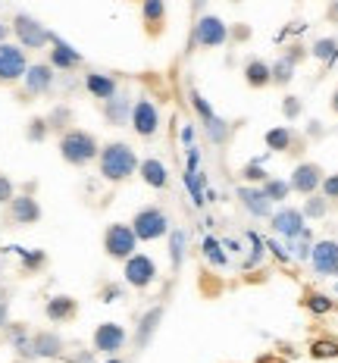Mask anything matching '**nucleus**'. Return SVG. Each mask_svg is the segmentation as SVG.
<instances>
[{"label": "nucleus", "mask_w": 338, "mask_h": 363, "mask_svg": "<svg viewBox=\"0 0 338 363\" xmlns=\"http://www.w3.org/2000/svg\"><path fill=\"white\" fill-rule=\"evenodd\" d=\"M28 69V57H26V48L19 44H10V41H0V85H13L19 82Z\"/></svg>", "instance_id": "obj_7"}, {"label": "nucleus", "mask_w": 338, "mask_h": 363, "mask_svg": "<svg viewBox=\"0 0 338 363\" xmlns=\"http://www.w3.org/2000/svg\"><path fill=\"white\" fill-rule=\"evenodd\" d=\"M310 57H317L322 66H332L338 60V38H317L310 44Z\"/></svg>", "instance_id": "obj_26"}, {"label": "nucleus", "mask_w": 338, "mask_h": 363, "mask_svg": "<svg viewBox=\"0 0 338 363\" xmlns=\"http://www.w3.org/2000/svg\"><path fill=\"white\" fill-rule=\"evenodd\" d=\"M263 141H266V147L276 150V154H288L291 145H295V132H291L288 125H276L263 135Z\"/></svg>", "instance_id": "obj_25"}, {"label": "nucleus", "mask_w": 338, "mask_h": 363, "mask_svg": "<svg viewBox=\"0 0 338 363\" xmlns=\"http://www.w3.org/2000/svg\"><path fill=\"white\" fill-rule=\"evenodd\" d=\"M69 123H72V110H69V107H57V110L47 116V125L57 128V132H66V125H69Z\"/></svg>", "instance_id": "obj_33"}, {"label": "nucleus", "mask_w": 338, "mask_h": 363, "mask_svg": "<svg viewBox=\"0 0 338 363\" xmlns=\"http://www.w3.org/2000/svg\"><path fill=\"white\" fill-rule=\"evenodd\" d=\"M47 132H50V125H47V119L44 116H35V119H28V128H26V138L28 141H44L47 138Z\"/></svg>", "instance_id": "obj_31"}, {"label": "nucleus", "mask_w": 338, "mask_h": 363, "mask_svg": "<svg viewBox=\"0 0 338 363\" xmlns=\"http://www.w3.org/2000/svg\"><path fill=\"white\" fill-rule=\"evenodd\" d=\"M44 313H47L50 323H57V326H66V323H72L75 316H79V301L69 298V294H57V298L47 301Z\"/></svg>", "instance_id": "obj_17"}, {"label": "nucleus", "mask_w": 338, "mask_h": 363, "mask_svg": "<svg viewBox=\"0 0 338 363\" xmlns=\"http://www.w3.org/2000/svg\"><path fill=\"white\" fill-rule=\"evenodd\" d=\"M242 179L251 182V185H263V182H266L269 176H266V169H263L260 163H247L244 169H242Z\"/></svg>", "instance_id": "obj_34"}, {"label": "nucleus", "mask_w": 338, "mask_h": 363, "mask_svg": "<svg viewBox=\"0 0 338 363\" xmlns=\"http://www.w3.org/2000/svg\"><path fill=\"white\" fill-rule=\"evenodd\" d=\"M28 351H32L35 357H60V354H63V338L50 329H41L28 338Z\"/></svg>", "instance_id": "obj_19"}, {"label": "nucleus", "mask_w": 338, "mask_h": 363, "mask_svg": "<svg viewBox=\"0 0 338 363\" xmlns=\"http://www.w3.org/2000/svg\"><path fill=\"white\" fill-rule=\"evenodd\" d=\"M6 320H10V304H6V301H0V329L6 326Z\"/></svg>", "instance_id": "obj_45"}, {"label": "nucleus", "mask_w": 338, "mask_h": 363, "mask_svg": "<svg viewBox=\"0 0 338 363\" xmlns=\"http://www.w3.org/2000/svg\"><path fill=\"white\" fill-rule=\"evenodd\" d=\"M125 329L123 326H116V323H101V326L94 329V335H91V342H94V351H101V354H116V351H123V345H125Z\"/></svg>", "instance_id": "obj_14"}, {"label": "nucleus", "mask_w": 338, "mask_h": 363, "mask_svg": "<svg viewBox=\"0 0 338 363\" xmlns=\"http://www.w3.org/2000/svg\"><path fill=\"white\" fill-rule=\"evenodd\" d=\"M242 75H244V85L254 88V91H263V88L273 85V79H269V63H266V60H260V57L247 60Z\"/></svg>", "instance_id": "obj_22"}, {"label": "nucleus", "mask_w": 338, "mask_h": 363, "mask_svg": "<svg viewBox=\"0 0 338 363\" xmlns=\"http://www.w3.org/2000/svg\"><path fill=\"white\" fill-rule=\"evenodd\" d=\"M300 113H304V104H300V97H295V94L282 97V116L285 119H298Z\"/></svg>", "instance_id": "obj_35"}, {"label": "nucleus", "mask_w": 338, "mask_h": 363, "mask_svg": "<svg viewBox=\"0 0 338 363\" xmlns=\"http://www.w3.org/2000/svg\"><path fill=\"white\" fill-rule=\"evenodd\" d=\"M329 107H332V113H338V88L332 91V101H329Z\"/></svg>", "instance_id": "obj_47"}, {"label": "nucleus", "mask_w": 338, "mask_h": 363, "mask_svg": "<svg viewBox=\"0 0 338 363\" xmlns=\"http://www.w3.org/2000/svg\"><path fill=\"white\" fill-rule=\"evenodd\" d=\"M97 163H101V176L119 185V182H129L135 172H138V157L135 150L125 145V141H110V145L101 147L97 154Z\"/></svg>", "instance_id": "obj_1"}, {"label": "nucleus", "mask_w": 338, "mask_h": 363, "mask_svg": "<svg viewBox=\"0 0 338 363\" xmlns=\"http://www.w3.org/2000/svg\"><path fill=\"white\" fill-rule=\"evenodd\" d=\"M85 88L91 97H97V101H110V97L116 94V79H113V75H103V72H88Z\"/></svg>", "instance_id": "obj_23"}, {"label": "nucleus", "mask_w": 338, "mask_h": 363, "mask_svg": "<svg viewBox=\"0 0 338 363\" xmlns=\"http://www.w3.org/2000/svg\"><path fill=\"white\" fill-rule=\"evenodd\" d=\"M329 22H338V0H329V10H326Z\"/></svg>", "instance_id": "obj_44"}, {"label": "nucleus", "mask_w": 338, "mask_h": 363, "mask_svg": "<svg viewBox=\"0 0 338 363\" xmlns=\"http://www.w3.org/2000/svg\"><path fill=\"white\" fill-rule=\"evenodd\" d=\"M310 354L313 357H338V345L335 342H313Z\"/></svg>", "instance_id": "obj_39"}, {"label": "nucleus", "mask_w": 338, "mask_h": 363, "mask_svg": "<svg viewBox=\"0 0 338 363\" xmlns=\"http://www.w3.org/2000/svg\"><path fill=\"white\" fill-rule=\"evenodd\" d=\"M269 229H273L276 235L295 241L300 232L307 229V216L300 213L298 207H279V210H273V216H269Z\"/></svg>", "instance_id": "obj_11"}, {"label": "nucleus", "mask_w": 338, "mask_h": 363, "mask_svg": "<svg viewBox=\"0 0 338 363\" xmlns=\"http://www.w3.org/2000/svg\"><path fill=\"white\" fill-rule=\"evenodd\" d=\"M260 188H263V194H266V198L273 201V203L288 201V194H291V185H288L285 179H266Z\"/></svg>", "instance_id": "obj_28"}, {"label": "nucleus", "mask_w": 338, "mask_h": 363, "mask_svg": "<svg viewBox=\"0 0 338 363\" xmlns=\"http://www.w3.org/2000/svg\"><path fill=\"white\" fill-rule=\"evenodd\" d=\"M22 82H26V91L32 97L38 94H47L50 88H54V66L50 63H32L22 75Z\"/></svg>", "instance_id": "obj_16"}, {"label": "nucleus", "mask_w": 338, "mask_h": 363, "mask_svg": "<svg viewBox=\"0 0 338 363\" xmlns=\"http://www.w3.org/2000/svg\"><path fill=\"white\" fill-rule=\"evenodd\" d=\"M10 28H13V35H16L19 48H26V50H41L54 41V35L47 32V26H41V22L35 16H28V13H16L10 22Z\"/></svg>", "instance_id": "obj_3"}, {"label": "nucleus", "mask_w": 338, "mask_h": 363, "mask_svg": "<svg viewBox=\"0 0 338 363\" xmlns=\"http://www.w3.org/2000/svg\"><path fill=\"white\" fill-rule=\"evenodd\" d=\"M310 267L317 276H338V241L322 238L310 247Z\"/></svg>", "instance_id": "obj_12"}, {"label": "nucleus", "mask_w": 338, "mask_h": 363, "mask_svg": "<svg viewBox=\"0 0 338 363\" xmlns=\"http://www.w3.org/2000/svg\"><path fill=\"white\" fill-rule=\"evenodd\" d=\"M307 307H310L313 313H329V310H332V301H329L326 294H310V298H307Z\"/></svg>", "instance_id": "obj_38"}, {"label": "nucleus", "mask_w": 338, "mask_h": 363, "mask_svg": "<svg viewBox=\"0 0 338 363\" xmlns=\"http://www.w3.org/2000/svg\"><path fill=\"white\" fill-rule=\"evenodd\" d=\"M135 247H138V238H135L132 225H125V223L107 225V232H103V254L110 260H129L135 254Z\"/></svg>", "instance_id": "obj_6"}, {"label": "nucleus", "mask_w": 338, "mask_h": 363, "mask_svg": "<svg viewBox=\"0 0 338 363\" xmlns=\"http://www.w3.org/2000/svg\"><path fill=\"white\" fill-rule=\"evenodd\" d=\"M322 179H326V169H322L320 163L304 160V163H298L295 169H291L288 185H291V191H298V194H304V198H307V194H317L320 191Z\"/></svg>", "instance_id": "obj_9"}, {"label": "nucleus", "mask_w": 338, "mask_h": 363, "mask_svg": "<svg viewBox=\"0 0 338 363\" xmlns=\"http://www.w3.org/2000/svg\"><path fill=\"white\" fill-rule=\"evenodd\" d=\"M310 247H313V238H310V229H304L300 235L291 241V251H295L298 260H310Z\"/></svg>", "instance_id": "obj_32"}, {"label": "nucleus", "mask_w": 338, "mask_h": 363, "mask_svg": "<svg viewBox=\"0 0 338 363\" xmlns=\"http://www.w3.org/2000/svg\"><path fill=\"white\" fill-rule=\"evenodd\" d=\"M160 316H163V310H160V307H157V310H150V313L145 316V323H141V326H145V329H138V342H147V335L157 329V323H160Z\"/></svg>", "instance_id": "obj_36"}, {"label": "nucleus", "mask_w": 338, "mask_h": 363, "mask_svg": "<svg viewBox=\"0 0 338 363\" xmlns=\"http://www.w3.org/2000/svg\"><path fill=\"white\" fill-rule=\"evenodd\" d=\"M6 219L13 225H35L41 219V203L32 194H13V201L6 203Z\"/></svg>", "instance_id": "obj_13"}, {"label": "nucleus", "mask_w": 338, "mask_h": 363, "mask_svg": "<svg viewBox=\"0 0 338 363\" xmlns=\"http://www.w3.org/2000/svg\"><path fill=\"white\" fill-rule=\"evenodd\" d=\"M295 69L298 66L291 63V60L279 57L276 63H269V79H273L276 88H285V85H291V79H295Z\"/></svg>", "instance_id": "obj_27"}, {"label": "nucleus", "mask_w": 338, "mask_h": 363, "mask_svg": "<svg viewBox=\"0 0 338 363\" xmlns=\"http://www.w3.org/2000/svg\"><path fill=\"white\" fill-rule=\"evenodd\" d=\"M182 254H185V232H172V267L182 263Z\"/></svg>", "instance_id": "obj_40"}, {"label": "nucleus", "mask_w": 338, "mask_h": 363, "mask_svg": "<svg viewBox=\"0 0 338 363\" xmlns=\"http://www.w3.org/2000/svg\"><path fill=\"white\" fill-rule=\"evenodd\" d=\"M138 172H141V182L150 188H157V191H163V188H169V169L163 160H157V157H150V160H141L138 163Z\"/></svg>", "instance_id": "obj_21"}, {"label": "nucleus", "mask_w": 338, "mask_h": 363, "mask_svg": "<svg viewBox=\"0 0 338 363\" xmlns=\"http://www.w3.org/2000/svg\"><path fill=\"white\" fill-rule=\"evenodd\" d=\"M238 201H242V207L254 219H269V216H273V201L263 194L260 185H242V188H238Z\"/></svg>", "instance_id": "obj_15"}, {"label": "nucleus", "mask_w": 338, "mask_h": 363, "mask_svg": "<svg viewBox=\"0 0 338 363\" xmlns=\"http://www.w3.org/2000/svg\"><path fill=\"white\" fill-rule=\"evenodd\" d=\"M129 225L138 241H157V238L169 235V216L163 213L160 207H141L138 213L132 216Z\"/></svg>", "instance_id": "obj_4"}, {"label": "nucleus", "mask_w": 338, "mask_h": 363, "mask_svg": "<svg viewBox=\"0 0 338 363\" xmlns=\"http://www.w3.org/2000/svg\"><path fill=\"white\" fill-rule=\"evenodd\" d=\"M97 154H101V145L85 128H66L60 135V157L69 166H88L91 160H97Z\"/></svg>", "instance_id": "obj_2"}, {"label": "nucleus", "mask_w": 338, "mask_h": 363, "mask_svg": "<svg viewBox=\"0 0 338 363\" xmlns=\"http://www.w3.org/2000/svg\"><path fill=\"white\" fill-rule=\"evenodd\" d=\"M335 291H338V282H335Z\"/></svg>", "instance_id": "obj_50"}, {"label": "nucleus", "mask_w": 338, "mask_h": 363, "mask_svg": "<svg viewBox=\"0 0 338 363\" xmlns=\"http://www.w3.org/2000/svg\"><path fill=\"white\" fill-rule=\"evenodd\" d=\"M207 138L210 141H216V145H225L229 141V132H232V125L225 123V119H220V116H213V119H207Z\"/></svg>", "instance_id": "obj_30"}, {"label": "nucleus", "mask_w": 338, "mask_h": 363, "mask_svg": "<svg viewBox=\"0 0 338 363\" xmlns=\"http://www.w3.org/2000/svg\"><path fill=\"white\" fill-rule=\"evenodd\" d=\"M229 41V26L216 16V13H204L198 22H194V32H191V44L207 50H216Z\"/></svg>", "instance_id": "obj_5"}, {"label": "nucleus", "mask_w": 338, "mask_h": 363, "mask_svg": "<svg viewBox=\"0 0 338 363\" xmlns=\"http://www.w3.org/2000/svg\"><path fill=\"white\" fill-rule=\"evenodd\" d=\"M129 125L135 128L138 138H154L157 135V128H160V113H157V107L147 101V97H138V101L132 104Z\"/></svg>", "instance_id": "obj_10"}, {"label": "nucleus", "mask_w": 338, "mask_h": 363, "mask_svg": "<svg viewBox=\"0 0 338 363\" xmlns=\"http://www.w3.org/2000/svg\"><path fill=\"white\" fill-rule=\"evenodd\" d=\"M300 213H304L307 219H322L329 213V201L322 198V194H307L304 207H300Z\"/></svg>", "instance_id": "obj_29"}, {"label": "nucleus", "mask_w": 338, "mask_h": 363, "mask_svg": "<svg viewBox=\"0 0 338 363\" xmlns=\"http://www.w3.org/2000/svg\"><path fill=\"white\" fill-rule=\"evenodd\" d=\"M320 191H322V198H326V201H335L338 203V172H332V176L322 179Z\"/></svg>", "instance_id": "obj_37"}, {"label": "nucleus", "mask_w": 338, "mask_h": 363, "mask_svg": "<svg viewBox=\"0 0 338 363\" xmlns=\"http://www.w3.org/2000/svg\"><path fill=\"white\" fill-rule=\"evenodd\" d=\"M13 363H22V360H13Z\"/></svg>", "instance_id": "obj_51"}, {"label": "nucleus", "mask_w": 338, "mask_h": 363, "mask_svg": "<svg viewBox=\"0 0 338 363\" xmlns=\"http://www.w3.org/2000/svg\"><path fill=\"white\" fill-rule=\"evenodd\" d=\"M285 60H291V63H300V60H304V57H310V50H307L304 48V44H288V48H285V54H282Z\"/></svg>", "instance_id": "obj_41"}, {"label": "nucleus", "mask_w": 338, "mask_h": 363, "mask_svg": "<svg viewBox=\"0 0 338 363\" xmlns=\"http://www.w3.org/2000/svg\"><path fill=\"white\" fill-rule=\"evenodd\" d=\"M10 32H13V28L6 26V22H0V41H6V35H10Z\"/></svg>", "instance_id": "obj_46"}, {"label": "nucleus", "mask_w": 338, "mask_h": 363, "mask_svg": "<svg viewBox=\"0 0 338 363\" xmlns=\"http://www.w3.org/2000/svg\"><path fill=\"white\" fill-rule=\"evenodd\" d=\"M107 363H123V360H119V357H110V360H107Z\"/></svg>", "instance_id": "obj_49"}, {"label": "nucleus", "mask_w": 338, "mask_h": 363, "mask_svg": "<svg viewBox=\"0 0 338 363\" xmlns=\"http://www.w3.org/2000/svg\"><path fill=\"white\" fill-rule=\"evenodd\" d=\"M13 194H16V188H13V182L4 176V172H0V207H4V203H10L13 201Z\"/></svg>", "instance_id": "obj_43"}, {"label": "nucleus", "mask_w": 338, "mask_h": 363, "mask_svg": "<svg viewBox=\"0 0 338 363\" xmlns=\"http://www.w3.org/2000/svg\"><path fill=\"white\" fill-rule=\"evenodd\" d=\"M191 104H194V110H198L201 113V119H204V123H207V119H213L216 116V113L213 110H210V104L204 101V97H201L198 94V91H191Z\"/></svg>", "instance_id": "obj_42"}, {"label": "nucleus", "mask_w": 338, "mask_h": 363, "mask_svg": "<svg viewBox=\"0 0 338 363\" xmlns=\"http://www.w3.org/2000/svg\"><path fill=\"white\" fill-rule=\"evenodd\" d=\"M141 19L147 26V35L157 38L167 26V0H141Z\"/></svg>", "instance_id": "obj_20"}, {"label": "nucleus", "mask_w": 338, "mask_h": 363, "mask_svg": "<svg viewBox=\"0 0 338 363\" xmlns=\"http://www.w3.org/2000/svg\"><path fill=\"white\" fill-rule=\"evenodd\" d=\"M125 267H123V276H125V282L132 285V289H138V291H145L154 285V279H157V263L150 260L147 254H138L135 251L129 260H123Z\"/></svg>", "instance_id": "obj_8"}, {"label": "nucleus", "mask_w": 338, "mask_h": 363, "mask_svg": "<svg viewBox=\"0 0 338 363\" xmlns=\"http://www.w3.org/2000/svg\"><path fill=\"white\" fill-rule=\"evenodd\" d=\"M207 4V0H194V10H201V6H204Z\"/></svg>", "instance_id": "obj_48"}, {"label": "nucleus", "mask_w": 338, "mask_h": 363, "mask_svg": "<svg viewBox=\"0 0 338 363\" xmlns=\"http://www.w3.org/2000/svg\"><path fill=\"white\" fill-rule=\"evenodd\" d=\"M103 116H107L110 125H125L129 123V116H132V104L116 91L110 101H103Z\"/></svg>", "instance_id": "obj_24"}, {"label": "nucleus", "mask_w": 338, "mask_h": 363, "mask_svg": "<svg viewBox=\"0 0 338 363\" xmlns=\"http://www.w3.org/2000/svg\"><path fill=\"white\" fill-rule=\"evenodd\" d=\"M50 66H54V69H63V72L79 69V66H81V54L72 48V44L60 41V38L54 35V41H50Z\"/></svg>", "instance_id": "obj_18"}]
</instances>
